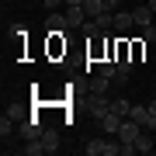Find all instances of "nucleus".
I'll list each match as a JSON object with an SVG mask.
<instances>
[{"instance_id":"1","label":"nucleus","mask_w":156,"mask_h":156,"mask_svg":"<svg viewBox=\"0 0 156 156\" xmlns=\"http://www.w3.org/2000/svg\"><path fill=\"white\" fill-rule=\"evenodd\" d=\"M87 108H90V115H94V118H101V115L111 111V101H108V94H90Z\"/></svg>"},{"instance_id":"2","label":"nucleus","mask_w":156,"mask_h":156,"mask_svg":"<svg viewBox=\"0 0 156 156\" xmlns=\"http://www.w3.org/2000/svg\"><path fill=\"white\" fill-rule=\"evenodd\" d=\"M17 132H21L24 139H42V132H45V128H42L38 118H24V122L17 125Z\"/></svg>"},{"instance_id":"3","label":"nucleus","mask_w":156,"mask_h":156,"mask_svg":"<svg viewBox=\"0 0 156 156\" xmlns=\"http://www.w3.org/2000/svg\"><path fill=\"white\" fill-rule=\"evenodd\" d=\"M122 122H125V118H122V115H115V111H108V115H101V118H97V125L104 128L108 135H118V128H122Z\"/></svg>"},{"instance_id":"4","label":"nucleus","mask_w":156,"mask_h":156,"mask_svg":"<svg viewBox=\"0 0 156 156\" xmlns=\"http://www.w3.org/2000/svg\"><path fill=\"white\" fill-rule=\"evenodd\" d=\"M153 7L146 4V7H132V17H135V24H139V28H146V24H153Z\"/></svg>"},{"instance_id":"5","label":"nucleus","mask_w":156,"mask_h":156,"mask_svg":"<svg viewBox=\"0 0 156 156\" xmlns=\"http://www.w3.org/2000/svg\"><path fill=\"white\" fill-rule=\"evenodd\" d=\"M45 24H49V31H66V28H69V21H66V11H62V14H59V11H52Z\"/></svg>"},{"instance_id":"6","label":"nucleus","mask_w":156,"mask_h":156,"mask_svg":"<svg viewBox=\"0 0 156 156\" xmlns=\"http://www.w3.org/2000/svg\"><path fill=\"white\" fill-rule=\"evenodd\" d=\"M42 142H45V153H59V132H56V128H45Z\"/></svg>"},{"instance_id":"7","label":"nucleus","mask_w":156,"mask_h":156,"mask_svg":"<svg viewBox=\"0 0 156 156\" xmlns=\"http://www.w3.org/2000/svg\"><path fill=\"white\" fill-rule=\"evenodd\" d=\"M66 21H69V28H80L87 21V11L83 7H66Z\"/></svg>"},{"instance_id":"8","label":"nucleus","mask_w":156,"mask_h":156,"mask_svg":"<svg viewBox=\"0 0 156 156\" xmlns=\"http://www.w3.org/2000/svg\"><path fill=\"white\" fill-rule=\"evenodd\" d=\"M80 7L87 11V17H97L101 11H111V7H108V0H83Z\"/></svg>"},{"instance_id":"9","label":"nucleus","mask_w":156,"mask_h":156,"mask_svg":"<svg viewBox=\"0 0 156 156\" xmlns=\"http://www.w3.org/2000/svg\"><path fill=\"white\" fill-rule=\"evenodd\" d=\"M132 24H135V17H132V11H118V14H115V28H118V31L132 28Z\"/></svg>"},{"instance_id":"10","label":"nucleus","mask_w":156,"mask_h":156,"mask_svg":"<svg viewBox=\"0 0 156 156\" xmlns=\"http://www.w3.org/2000/svg\"><path fill=\"white\" fill-rule=\"evenodd\" d=\"M135 153H153V139H149V128H142L139 139H135Z\"/></svg>"},{"instance_id":"11","label":"nucleus","mask_w":156,"mask_h":156,"mask_svg":"<svg viewBox=\"0 0 156 156\" xmlns=\"http://www.w3.org/2000/svg\"><path fill=\"white\" fill-rule=\"evenodd\" d=\"M108 80H111V76H104V73H97V76L90 80V94H108Z\"/></svg>"},{"instance_id":"12","label":"nucleus","mask_w":156,"mask_h":156,"mask_svg":"<svg viewBox=\"0 0 156 156\" xmlns=\"http://www.w3.org/2000/svg\"><path fill=\"white\" fill-rule=\"evenodd\" d=\"M94 21L101 24V31H111V28H115V11H101Z\"/></svg>"},{"instance_id":"13","label":"nucleus","mask_w":156,"mask_h":156,"mask_svg":"<svg viewBox=\"0 0 156 156\" xmlns=\"http://www.w3.org/2000/svg\"><path fill=\"white\" fill-rule=\"evenodd\" d=\"M97 73H104V76H118V62H115V59H97Z\"/></svg>"},{"instance_id":"14","label":"nucleus","mask_w":156,"mask_h":156,"mask_svg":"<svg viewBox=\"0 0 156 156\" xmlns=\"http://www.w3.org/2000/svg\"><path fill=\"white\" fill-rule=\"evenodd\" d=\"M21 153H24V156H42V153H45V142H42V139H28V146H24Z\"/></svg>"},{"instance_id":"15","label":"nucleus","mask_w":156,"mask_h":156,"mask_svg":"<svg viewBox=\"0 0 156 156\" xmlns=\"http://www.w3.org/2000/svg\"><path fill=\"white\" fill-rule=\"evenodd\" d=\"M80 31H83V35H87V38H97V35H101V24L94 21V17H87V21H83V24H80Z\"/></svg>"},{"instance_id":"16","label":"nucleus","mask_w":156,"mask_h":156,"mask_svg":"<svg viewBox=\"0 0 156 156\" xmlns=\"http://www.w3.org/2000/svg\"><path fill=\"white\" fill-rule=\"evenodd\" d=\"M83 153H87V156H104V139H90V142L83 146Z\"/></svg>"},{"instance_id":"17","label":"nucleus","mask_w":156,"mask_h":156,"mask_svg":"<svg viewBox=\"0 0 156 156\" xmlns=\"http://www.w3.org/2000/svg\"><path fill=\"white\" fill-rule=\"evenodd\" d=\"M111 111H115V115H122V118H125L128 111H132V104H128V101H125V97H115V101H111Z\"/></svg>"},{"instance_id":"18","label":"nucleus","mask_w":156,"mask_h":156,"mask_svg":"<svg viewBox=\"0 0 156 156\" xmlns=\"http://www.w3.org/2000/svg\"><path fill=\"white\" fill-rule=\"evenodd\" d=\"M11 132H14V118H11V115H4V118H0V135L7 139Z\"/></svg>"},{"instance_id":"19","label":"nucleus","mask_w":156,"mask_h":156,"mask_svg":"<svg viewBox=\"0 0 156 156\" xmlns=\"http://www.w3.org/2000/svg\"><path fill=\"white\" fill-rule=\"evenodd\" d=\"M132 76V62L128 59H118V80H128Z\"/></svg>"},{"instance_id":"20","label":"nucleus","mask_w":156,"mask_h":156,"mask_svg":"<svg viewBox=\"0 0 156 156\" xmlns=\"http://www.w3.org/2000/svg\"><path fill=\"white\" fill-rule=\"evenodd\" d=\"M142 42H156V24H146L142 28Z\"/></svg>"},{"instance_id":"21","label":"nucleus","mask_w":156,"mask_h":156,"mask_svg":"<svg viewBox=\"0 0 156 156\" xmlns=\"http://www.w3.org/2000/svg\"><path fill=\"white\" fill-rule=\"evenodd\" d=\"M59 4H66V0H45V7H59Z\"/></svg>"},{"instance_id":"22","label":"nucleus","mask_w":156,"mask_h":156,"mask_svg":"<svg viewBox=\"0 0 156 156\" xmlns=\"http://www.w3.org/2000/svg\"><path fill=\"white\" fill-rule=\"evenodd\" d=\"M80 4H83V0H66V7H80Z\"/></svg>"},{"instance_id":"23","label":"nucleus","mask_w":156,"mask_h":156,"mask_svg":"<svg viewBox=\"0 0 156 156\" xmlns=\"http://www.w3.org/2000/svg\"><path fill=\"white\" fill-rule=\"evenodd\" d=\"M149 111H153V115H156V101H153V104H149Z\"/></svg>"},{"instance_id":"24","label":"nucleus","mask_w":156,"mask_h":156,"mask_svg":"<svg viewBox=\"0 0 156 156\" xmlns=\"http://www.w3.org/2000/svg\"><path fill=\"white\" fill-rule=\"evenodd\" d=\"M149 7H153V11H156V0H149Z\"/></svg>"},{"instance_id":"25","label":"nucleus","mask_w":156,"mask_h":156,"mask_svg":"<svg viewBox=\"0 0 156 156\" xmlns=\"http://www.w3.org/2000/svg\"><path fill=\"white\" fill-rule=\"evenodd\" d=\"M4 4H11V0H4Z\"/></svg>"}]
</instances>
